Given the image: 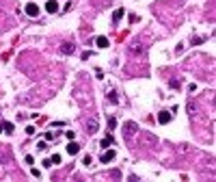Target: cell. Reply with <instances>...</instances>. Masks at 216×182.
Wrapping results in <instances>:
<instances>
[{
	"instance_id": "1",
	"label": "cell",
	"mask_w": 216,
	"mask_h": 182,
	"mask_svg": "<svg viewBox=\"0 0 216 182\" xmlns=\"http://www.w3.org/2000/svg\"><path fill=\"white\" fill-rule=\"evenodd\" d=\"M136 130H138V126L134 124V121H128V124L123 126V135H125V139H132V137L136 135Z\"/></svg>"
},
{
	"instance_id": "2",
	"label": "cell",
	"mask_w": 216,
	"mask_h": 182,
	"mask_svg": "<svg viewBox=\"0 0 216 182\" xmlns=\"http://www.w3.org/2000/svg\"><path fill=\"white\" fill-rule=\"evenodd\" d=\"M115 156H117V152H115V150H106V152H102L99 161H102V165H108V163L115 161Z\"/></svg>"
},
{
	"instance_id": "3",
	"label": "cell",
	"mask_w": 216,
	"mask_h": 182,
	"mask_svg": "<svg viewBox=\"0 0 216 182\" xmlns=\"http://www.w3.org/2000/svg\"><path fill=\"white\" fill-rule=\"evenodd\" d=\"M97 128H99V124H97V119H95V117H91V119L87 121V132H89V135H95Z\"/></svg>"
},
{
	"instance_id": "4",
	"label": "cell",
	"mask_w": 216,
	"mask_h": 182,
	"mask_svg": "<svg viewBox=\"0 0 216 182\" xmlns=\"http://www.w3.org/2000/svg\"><path fill=\"white\" fill-rule=\"evenodd\" d=\"M26 15H30V18H37V15H39V7H37L35 2H28V4H26Z\"/></svg>"
},
{
	"instance_id": "5",
	"label": "cell",
	"mask_w": 216,
	"mask_h": 182,
	"mask_svg": "<svg viewBox=\"0 0 216 182\" xmlns=\"http://www.w3.org/2000/svg\"><path fill=\"white\" fill-rule=\"evenodd\" d=\"M171 117H173V113H171V111H162V113H158V121H160V124H169V121H171Z\"/></svg>"
},
{
	"instance_id": "6",
	"label": "cell",
	"mask_w": 216,
	"mask_h": 182,
	"mask_svg": "<svg viewBox=\"0 0 216 182\" xmlns=\"http://www.w3.org/2000/svg\"><path fill=\"white\" fill-rule=\"evenodd\" d=\"M46 11H48V13H58V2H56V0H48V2H46Z\"/></svg>"
},
{
	"instance_id": "7",
	"label": "cell",
	"mask_w": 216,
	"mask_h": 182,
	"mask_svg": "<svg viewBox=\"0 0 216 182\" xmlns=\"http://www.w3.org/2000/svg\"><path fill=\"white\" fill-rule=\"evenodd\" d=\"M95 46L97 48H108L110 46V41H108V37H104V35H99L97 39H95Z\"/></svg>"
},
{
	"instance_id": "8",
	"label": "cell",
	"mask_w": 216,
	"mask_h": 182,
	"mask_svg": "<svg viewBox=\"0 0 216 182\" xmlns=\"http://www.w3.org/2000/svg\"><path fill=\"white\" fill-rule=\"evenodd\" d=\"M61 52H63V54H74L76 46H74V43H63V46H61Z\"/></svg>"
},
{
	"instance_id": "9",
	"label": "cell",
	"mask_w": 216,
	"mask_h": 182,
	"mask_svg": "<svg viewBox=\"0 0 216 182\" xmlns=\"http://www.w3.org/2000/svg\"><path fill=\"white\" fill-rule=\"evenodd\" d=\"M67 152L71 154V156H74V154H78V152H80V145H78V143H76L74 139H71V141H69V145H67Z\"/></svg>"
},
{
	"instance_id": "10",
	"label": "cell",
	"mask_w": 216,
	"mask_h": 182,
	"mask_svg": "<svg viewBox=\"0 0 216 182\" xmlns=\"http://www.w3.org/2000/svg\"><path fill=\"white\" fill-rule=\"evenodd\" d=\"M13 130H15V126L11 124V121H4V124H2V132H7V135H11Z\"/></svg>"
},
{
	"instance_id": "11",
	"label": "cell",
	"mask_w": 216,
	"mask_h": 182,
	"mask_svg": "<svg viewBox=\"0 0 216 182\" xmlns=\"http://www.w3.org/2000/svg\"><path fill=\"white\" fill-rule=\"evenodd\" d=\"M123 15H125V11H123V9H117V11L113 13V22H119L121 18H123Z\"/></svg>"
},
{
	"instance_id": "12",
	"label": "cell",
	"mask_w": 216,
	"mask_h": 182,
	"mask_svg": "<svg viewBox=\"0 0 216 182\" xmlns=\"http://www.w3.org/2000/svg\"><path fill=\"white\" fill-rule=\"evenodd\" d=\"M99 145H102V147H110V145H113V137H106V139H102V143H99Z\"/></svg>"
},
{
	"instance_id": "13",
	"label": "cell",
	"mask_w": 216,
	"mask_h": 182,
	"mask_svg": "<svg viewBox=\"0 0 216 182\" xmlns=\"http://www.w3.org/2000/svg\"><path fill=\"white\" fill-rule=\"evenodd\" d=\"M108 102H110V104H117V102H119V100H117V93H115V91L108 93Z\"/></svg>"
},
{
	"instance_id": "14",
	"label": "cell",
	"mask_w": 216,
	"mask_h": 182,
	"mask_svg": "<svg viewBox=\"0 0 216 182\" xmlns=\"http://www.w3.org/2000/svg\"><path fill=\"white\" fill-rule=\"evenodd\" d=\"M115 126H117V119H115V117H108V130H113Z\"/></svg>"
},
{
	"instance_id": "15",
	"label": "cell",
	"mask_w": 216,
	"mask_h": 182,
	"mask_svg": "<svg viewBox=\"0 0 216 182\" xmlns=\"http://www.w3.org/2000/svg\"><path fill=\"white\" fill-rule=\"evenodd\" d=\"M37 150H39V152H46V150H48V143H46V141H41L39 145H37Z\"/></svg>"
},
{
	"instance_id": "16",
	"label": "cell",
	"mask_w": 216,
	"mask_h": 182,
	"mask_svg": "<svg viewBox=\"0 0 216 182\" xmlns=\"http://www.w3.org/2000/svg\"><path fill=\"white\" fill-rule=\"evenodd\" d=\"M50 163L58 165V163H61V156H58V154H52V158H50Z\"/></svg>"
},
{
	"instance_id": "17",
	"label": "cell",
	"mask_w": 216,
	"mask_h": 182,
	"mask_svg": "<svg viewBox=\"0 0 216 182\" xmlns=\"http://www.w3.org/2000/svg\"><path fill=\"white\" fill-rule=\"evenodd\" d=\"M199 43H203V37H195L192 39V46H199Z\"/></svg>"
},
{
	"instance_id": "18",
	"label": "cell",
	"mask_w": 216,
	"mask_h": 182,
	"mask_svg": "<svg viewBox=\"0 0 216 182\" xmlns=\"http://www.w3.org/2000/svg\"><path fill=\"white\" fill-rule=\"evenodd\" d=\"M65 137H67V139L71 141V139H74V137H76V135H74V130H67V132H65Z\"/></svg>"
},
{
	"instance_id": "19",
	"label": "cell",
	"mask_w": 216,
	"mask_h": 182,
	"mask_svg": "<svg viewBox=\"0 0 216 182\" xmlns=\"http://www.w3.org/2000/svg\"><path fill=\"white\" fill-rule=\"evenodd\" d=\"M132 52H134V54L136 52H143V46H132Z\"/></svg>"
},
{
	"instance_id": "20",
	"label": "cell",
	"mask_w": 216,
	"mask_h": 182,
	"mask_svg": "<svg viewBox=\"0 0 216 182\" xmlns=\"http://www.w3.org/2000/svg\"><path fill=\"white\" fill-rule=\"evenodd\" d=\"M26 135H35V126H28V128H26Z\"/></svg>"
},
{
	"instance_id": "21",
	"label": "cell",
	"mask_w": 216,
	"mask_h": 182,
	"mask_svg": "<svg viewBox=\"0 0 216 182\" xmlns=\"http://www.w3.org/2000/svg\"><path fill=\"white\" fill-rule=\"evenodd\" d=\"M169 85H171V87H173V89H177V87H179V80H171V82H169Z\"/></svg>"
},
{
	"instance_id": "22",
	"label": "cell",
	"mask_w": 216,
	"mask_h": 182,
	"mask_svg": "<svg viewBox=\"0 0 216 182\" xmlns=\"http://www.w3.org/2000/svg\"><path fill=\"white\" fill-rule=\"evenodd\" d=\"M82 163H84V165H91V156H89V154H87V156L82 158Z\"/></svg>"
},
{
	"instance_id": "23",
	"label": "cell",
	"mask_w": 216,
	"mask_h": 182,
	"mask_svg": "<svg viewBox=\"0 0 216 182\" xmlns=\"http://www.w3.org/2000/svg\"><path fill=\"white\" fill-rule=\"evenodd\" d=\"M0 132H2V126H0Z\"/></svg>"
}]
</instances>
